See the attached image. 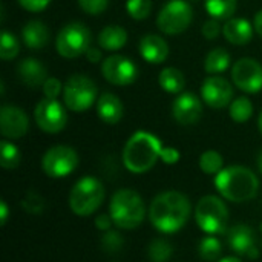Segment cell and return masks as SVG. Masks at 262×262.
Wrapping results in <instances>:
<instances>
[{
  "instance_id": "cell-1",
  "label": "cell",
  "mask_w": 262,
  "mask_h": 262,
  "mask_svg": "<svg viewBox=\"0 0 262 262\" xmlns=\"http://www.w3.org/2000/svg\"><path fill=\"white\" fill-rule=\"evenodd\" d=\"M192 215V203L187 195L178 190L158 193L149 206V221L155 230L164 235L180 232Z\"/></svg>"
},
{
  "instance_id": "cell-2",
  "label": "cell",
  "mask_w": 262,
  "mask_h": 262,
  "mask_svg": "<svg viewBox=\"0 0 262 262\" xmlns=\"http://www.w3.org/2000/svg\"><path fill=\"white\" fill-rule=\"evenodd\" d=\"M215 189L221 198L230 203H247L253 200L259 190L256 173L246 166H227L215 175Z\"/></svg>"
},
{
  "instance_id": "cell-3",
  "label": "cell",
  "mask_w": 262,
  "mask_h": 262,
  "mask_svg": "<svg viewBox=\"0 0 262 262\" xmlns=\"http://www.w3.org/2000/svg\"><path fill=\"white\" fill-rule=\"evenodd\" d=\"M163 147L161 140L152 132L137 130L123 147V164L130 173H146L160 160Z\"/></svg>"
},
{
  "instance_id": "cell-4",
  "label": "cell",
  "mask_w": 262,
  "mask_h": 262,
  "mask_svg": "<svg viewBox=\"0 0 262 262\" xmlns=\"http://www.w3.org/2000/svg\"><path fill=\"white\" fill-rule=\"evenodd\" d=\"M109 215L115 227L121 230H134L146 220V203L137 190L120 189L111 198Z\"/></svg>"
},
{
  "instance_id": "cell-5",
  "label": "cell",
  "mask_w": 262,
  "mask_h": 262,
  "mask_svg": "<svg viewBox=\"0 0 262 262\" xmlns=\"http://www.w3.org/2000/svg\"><path fill=\"white\" fill-rule=\"evenodd\" d=\"M104 198H106V190L103 183L98 178L88 175L80 178L72 186L68 203L74 215L80 218H86L94 215L101 207Z\"/></svg>"
},
{
  "instance_id": "cell-6",
  "label": "cell",
  "mask_w": 262,
  "mask_h": 262,
  "mask_svg": "<svg viewBox=\"0 0 262 262\" xmlns=\"http://www.w3.org/2000/svg\"><path fill=\"white\" fill-rule=\"evenodd\" d=\"M229 218V209L224 203V198L206 195L196 203L195 221L206 235L220 236L227 233Z\"/></svg>"
},
{
  "instance_id": "cell-7",
  "label": "cell",
  "mask_w": 262,
  "mask_h": 262,
  "mask_svg": "<svg viewBox=\"0 0 262 262\" xmlns=\"http://www.w3.org/2000/svg\"><path fill=\"white\" fill-rule=\"evenodd\" d=\"M97 100L98 89L91 77L83 74H74L64 83L63 103L69 111L75 114L86 112L97 103Z\"/></svg>"
},
{
  "instance_id": "cell-8",
  "label": "cell",
  "mask_w": 262,
  "mask_h": 262,
  "mask_svg": "<svg viewBox=\"0 0 262 262\" xmlns=\"http://www.w3.org/2000/svg\"><path fill=\"white\" fill-rule=\"evenodd\" d=\"M91 48V31L81 21L66 23L57 34L55 49L63 58H77Z\"/></svg>"
},
{
  "instance_id": "cell-9",
  "label": "cell",
  "mask_w": 262,
  "mask_h": 262,
  "mask_svg": "<svg viewBox=\"0 0 262 262\" xmlns=\"http://www.w3.org/2000/svg\"><path fill=\"white\" fill-rule=\"evenodd\" d=\"M193 20V9L187 0H169L157 15V26L163 34L178 35Z\"/></svg>"
},
{
  "instance_id": "cell-10",
  "label": "cell",
  "mask_w": 262,
  "mask_h": 262,
  "mask_svg": "<svg viewBox=\"0 0 262 262\" xmlns=\"http://www.w3.org/2000/svg\"><path fill=\"white\" fill-rule=\"evenodd\" d=\"M78 166V154L71 146L57 144L49 147L41 158V169L46 177L58 180L71 175Z\"/></svg>"
},
{
  "instance_id": "cell-11",
  "label": "cell",
  "mask_w": 262,
  "mask_h": 262,
  "mask_svg": "<svg viewBox=\"0 0 262 262\" xmlns=\"http://www.w3.org/2000/svg\"><path fill=\"white\" fill-rule=\"evenodd\" d=\"M58 100L41 98L34 107V120L38 129L45 134H58L66 127L68 112Z\"/></svg>"
},
{
  "instance_id": "cell-12",
  "label": "cell",
  "mask_w": 262,
  "mask_h": 262,
  "mask_svg": "<svg viewBox=\"0 0 262 262\" xmlns=\"http://www.w3.org/2000/svg\"><path fill=\"white\" fill-rule=\"evenodd\" d=\"M101 74L107 83L124 88L137 80L138 68L129 57L114 54L101 61Z\"/></svg>"
},
{
  "instance_id": "cell-13",
  "label": "cell",
  "mask_w": 262,
  "mask_h": 262,
  "mask_svg": "<svg viewBox=\"0 0 262 262\" xmlns=\"http://www.w3.org/2000/svg\"><path fill=\"white\" fill-rule=\"evenodd\" d=\"M233 84L246 94H258L262 91V64L250 57H243L232 66Z\"/></svg>"
},
{
  "instance_id": "cell-14",
  "label": "cell",
  "mask_w": 262,
  "mask_h": 262,
  "mask_svg": "<svg viewBox=\"0 0 262 262\" xmlns=\"http://www.w3.org/2000/svg\"><path fill=\"white\" fill-rule=\"evenodd\" d=\"M201 98L212 109H223L233 101V86L221 75H209L201 86Z\"/></svg>"
},
{
  "instance_id": "cell-15",
  "label": "cell",
  "mask_w": 262,
  "mask_h": 262,
  "mask_svg": "<svg viewBox=\"0 0 262 262\" xmlns=\"http://www.w3.org/2000/svg\"><path fill=\"white\" fill-rule=\"evenodd\" d=\"M29 129L26 112L14 104H5L0 109V132L6 140H20Z\"/></svg>"
},
{
  "instance_id": "cell-16",
  "label": "cell",
  "mask_w": 262,
  "mask_h": 262,
  "mask_svg": "<svg viewBox=\"0 0 262 262\" xmlns=\"http://www.w3.org/2000/svg\"><path fill=\"white\" fill-rule=\"evenodd\" d=\"M203 115V103L193 92H181L172 103V117L181 126H192Z\"/></svg>"
},
{
  "instance_id": "cell-17",
  "label": "cell",
  "mask_w": 262,
  "mask_h": 262,
  "mask_svg": "<svg viewBox=\"0 0 262 262\" xmlns=\"http://www.w3.org/2000/svg\"><path fill=\"white\" fill-rule=\"evenodd\" d=\"M227 243L230 250L239 258L247 256L250 259H255L259 256L255 232L247 224H236L230 227L227 230Z\"/></svg>"
},
{
  "instance_id": "cell-18",
  "label": "cell",
  "mask_w": 262,
  "mask_h": 262,
  "mask_svg": "<svg viewBox=\"0 0 262 262\" xmlns=\"http://www.w3.org/2000/svg\"><path fill=\"white\" fill-rule=\"evenodd\" d=\"M140 54L144 61L150 64H161L169 57V45L158 34H146L138 45Z\"/></svg>"
},
{
  "instance_id": "cell-19",
  "label": "cell",
  "mask_w": 262,
  "mask_h": 262,
  "mask_svg": "<svg viewBox=\"0 0 262 262\" xmlns=\"http://www.w3.org/2000/svg\"><path fill=\"white\" fill-rule=\"evenodd\" d=\"M17 75L23 84L35 89L38 86H43L48 80V69L40 60L28 57L17 64Z\"/></svg>"
},
{
  "instance_id": "cell-20",
  "label": "cell",
  "mask_w": 262,
  "mask_h": 262,
  "mask_svg": "<svg viewBox=\"0 0 262 262\" xmlns=\"http://www.w3.org/2000/svg\"><path fill=\"white\" fill-rule=\"evenodd\" d=\"M95 107L98 118L106 124H117L124 115V106L121 100L112 92L101 94L95 103Z\"/></svg>"
},
{
  "instance_id": "cell-21",
  "label": "cell",
  "mask_w": 262,
  "mask_h": 262,
  "mask_svg": "<svg viewBox=\"0 0 262 262\" xmlns=\"http://www.w3.org/2000/svg\"><path fill=\"white\" fill-rule=\"evenodd\" d=\"M253 32H255V28L253 25L246 20V18H229L226 20L224 26H223V35L224 38L232 43V45H236V46H243V45H247L252 37H253Z\"/></svg>"
},
{
  "instance_id": "cell-22",
  "label": "cell",
  "mask_w": 262,
  "mask_h": 262,
  "mask_svg": "<svg viewBox=\"0 0 262 262\" xmlns=\"http://www.w3.org/2000/svg\"><path fill=\"white\" fill-rule=\"evenodd\" d=\"M51 31L41 20H29L21 28V40L31 51H40L49 43Z\"/></svg>"
},
{
  "instance_id": "cell-23",
  "label": "cell",
  "mask_w": 262,
  "mask_h": 262,
  "mask_svg": "<svg viewBox=\"0 0 262 262\" xmlns=\"http://www.w3.org/2000/svg\"><path fill=\"white\" fill-rule=\"evenodd\" d=\"M127 41V31L118 25H107L98 34V46L104 51H118Z\"/></svg>"
},
{
  "instance_id": "cell-24",
  "label": "cell",
  "mask_w": 262,
  "mask_h": 262,
  "mask_svg": "<svg viewBox=\"0 0 262 262\" xmlns=\"http://www.w3.org/2000/svg\"><path fill=\"white\" fill-rule=\"evenodd\" d=\"M230 61V54L226 48H215L204 58V71L210 75L223 74L229 69Z\"/></svg>"
},
{
  "instance_id": "cell-25",
  "label": "cell",
  "mask_w": 262,
  "mask_h": 262,
  "mask_svg": "<svg viewBox=\"0 0 262 262\" xmlns=\"http://www.w3.org/2000/svg\"><path fill=\"white\" fill-rule=\"evenodd\" d=\"M158 83H160L161 89L169 92V94H181V92H184L186 78L180 69L170 66V68H164L160 72Z\"/></svg>"
},
{
  "instance_id": "cell-26",
  "label": "cell",
  "mask_w": 262,
  "mask_h": 262,
  "mask_svg": "<svg viewBox=\"0 0 262 262\" xmlns=\"http://www.w3.org/2000/svg\"><path fill=\"white\" fill-rule=\"evenodd\" d=\"M238 0H206L204 6L207 14L216 20H229L236 11Z\"/></svg>"
},
{
  "instance_id": "cell-27",
  "label": "cell",
  "mask_w": 262,
  "mask_h": 262,
  "mask_svg": "<svg viewBox=\"0 0 262 262\" xmlns=\"http://www.w3.org/2000/svg\"><path fill=\"white\" fill-rule=\"evenodd\" d=\"M198 255L204 262H218L223 255V244L218 236L207 235L198 244Z\"/></svg>"
},
{
  "instance_id": "cell-28",
  "label": "cell",
  "mask_w": 262,
  "mask_h": 262,
  "mask_svg": "<svg viewBox=\"0 0 262 262\" xmlns=\"http://www.w3.org/2000/svg\"><path fill=\"white\" fill-rule=\"evenodd\" d=\"M173 255V246L164 238H155L147 246V258L150 262H169Z\"/></svg>"
},
{
  "instance_id": "cell-29",
  "label": "cell",
  "mask_w": 262,
  "mask_h": 262,
  "mask_svg": "<svg viewBox=\"0 0 262 262\" xmlns=\"http://www.w3.org/2000/svg\"><path fill=\"white\" fill-rule=\"evenodd\" d=\"M21 161V154L18 147L11 141L3 138L0 141V166L6 170L15 169Z\"/></svg>"
},
{
  "instance_id": "cell-30",
  "label": "cell",
  "mask_w": 262,
  "mask_h": 262,
  "mask_svg": "<svg viewBox=\"0 0 262 262\" xmlns=\"http://www.w3.org/2000/svg\"><path fill=\"white\" fill-rule=\"evenodd\" d=\"M253 115V104L247 97H238L235 98L230 106H229V117L235 123H246L252 118Z\"/></svg>"
},
{
  "instance_id": "cell-31",
  "label": "cell",
  "mask_w": 262,
  "mask_h": 262,
  "mask_svg": "<svg viewBox=\"0 0 262 262\" xmlns=\"http://www.w3.org/2000/svg\"><path fill=\"white\" fill-rule=\"evenodd\" d=\"M198 164L206 175H218L224 169V158L216 150H206L201 154Z\"/></svg>"
},
{
  "instance_id": "cell-32",
  "label": "cell",
  "mask_w": 262,
  "mask_h": 262,
  "mask_svg": "<svg viewBox=\"0 0 262 262\" xmlns=\"http://www.w3.org/2000/svg\"><path fill=\"white\" fill-rule=\"evenodd\" d=\"M18 52H20L18 38L12 32L3 29L0 34V57H2V60H5V61L12 60L18 55Z\"/></svg>"
},
{
  "instance_id": "cell-33",
  "label": "cell",
  "mask_w": 262,
  "mask_h": 262,
  "mask_svg": "<svg viewBox=\"0 0 262 262\" xmlns=\"http://www.w3.org/2000/svg\"><path fill=\"white\" fill-rule=\"evenodd\" d=\"M124 246V238L117 230H107L101 236V249L107 255H118Z\"/></svg>"
},
{
  "instance_id": "cell-34",
  "label": "cell",
  "mask_w": 262,
  "mask_h": 262,
  "mask_svg": "<svg viewBox=\"0 0 262 262\" xmlns=\"http://www.w3.org/2000/svg\"><path fill=\"white\" fill-rule=\"evenodd\" d=\"M126 11L134 20H144L152 12V0H127Z\"/></svg>"
},
{
  "instance_id": "cell-35",
  "label": "cell",
  "mask_w": 262,
  "mask_h": 262,
  "mask_svg": "<svg viewBox=\"0 0 262 262\" xmlns=\"http://www.w3.org/2000/svg\"><path fill=\"white\" fill-rule=\"evenodd\" d=\"M21 207L29 213V215H40L45 209V200L35 193V192H29L23 201H21Z\"/></svg>"
},
{
  "instance_id": "cell-36",
  "label": "cell",
  "mask_w": 262,
  "mask_h": 262,
  "mask_svg": "<svg viewBox=\"0 0 262 262\" xmlns=\"http://www.w3.org/2000/svg\"><path fill=\"white\" fill-rule=\"evenodd\" d=\"M77 2L81 11L86 12L88 15H100L109 6V0H77Z\"/></svg>"
},
{
  "instance_id": "cell-37",
  "label": "cell",
  "mask_w": 262,
  "mask_h": 262,
  "mask_svg": "<svg viewBox=\"0 0 262 262\" xmlns=\"http://www.w3.org/2000/svg\"><path fill=\"white\" fill-rule=\"evenodd\" d=\"M63 88L64 84H61V81L55 77H48V80L41 86L45 98H52V100H57L60 97V94L63 92Z\"/></svg>"
},
{
  "instance_id": "cell-38",
  "label": "cell",
  "mask_w": 262,
  "mask_h": 262,
  "mask_svg": "<svg viewBox=\"0 0 262 262\" xmlns=\"http://www.w3.org/2000/svg\"><path fill=\"white\" fill-rule=\"evenodd\" d=\"M201 32H203V35H204L207 40H215V38L223 32V28H221V25H220V20H216V18H209L207 21H204Z\"/></svg>"
},
{
  "instance_id": "cell-39",
  "label": "cell",
  "mask_w": 262,
  "mask_h": 262,
  "mask_svg": "<svg viewBox=\"0 0 262 262\" xmlns=\"http://www.w3.org/2000/svg\"><path fill=\"white\" fill-rule=\"evenodd\" d=\"M17 2L28 12H41L51 3V0H17Z\"/></svg>"
},
{
  "instance_id": "cell-40",
  "label": "cell",
  "mask_w": 262,
  "mask_h": 262,
  "mask_svg": "<svg viewBox=\"0 0 262 262\" xmlns=\"http://www.w3.org/2000/svg\"><path fill=\"white\" fill-rule=\"evenodd\" d=\"M160 160L167 166H173L180 161V152L175 147H163Z\"/></svg>"
},
{
  "instance_id": "cell-41",
  "label": "cell",
  "mask_w": 262,
  "mask_h": 262,
  "mask_svg": "<svg viewBox=\"0 0 262 262\" xmlns=\"http://www.w3.org/2000/svg\"><path fill=\"white\" fill-rule=\"evenodd\" d=\"M94 223H95V227L98 230H101V232H107L114 226V221H112V218H111L109 213H100V215H97L95 220H94Z\"/></svg>"
},
{
  "instance_id": "cell-42",
  "label": "cell",
  "mask_w": 262,
  "mask_h": 262,
  "mask_svg": "<svg viewBox=\"0 0 262 262\" xmlns=\"http://www.w3.org/2000/svg\"><path fill=\"white\" fill-rule=\"evenodd\" d=\"M8 218H9V209H8V204L5 200L0 201V224L2 226H6L8 223Z\"/></svg>"
},
{
  "instance_id": "cell-43",
  "label": "cell",
  "mask_w": 262,
  "mask_h": 262,
  "mask_svg": "<svg viewBox=\"0 0 262 262\" xmlns=\"http://www.w3.org/2000/svg\"><path fill=\"white\" fill-rule=\"evenodd\" d=\"M86 57L91 63H98L101 60V52L98 51V48H89L86 52Z\"/></svg>"
},
{
  "instance_id": "cell-44",
  "label": "cell",
  "mask_w": 262,
  "mask_h": 262,
  "mask_svg": "<svg viewBox=\"0 0 262 262\" xmlns=\"http://www.w3.org/2000/svg\"><path fill=\"white\" fill-rule=\"evenodd\" d=\"M253 28L258 32V35L262 37V9L255 15V18H253Z\"/></svg>"
},
{
  "instance_id": "cell-45",
  "label": "cell",
  "mask_w": 262,
  "mask_h": 262,
  "mask_svg": "<svg viewBox=\"0 0 262 262\" xmlns=\"http://www.w3.org/2000/svg\"><path fill=\"white\" fill-rule=\"evenodd\" d=\"M218 262H243L239 256L236 255H232V256H226V258H221Z\"/></svg>"
},
{
  "instance_id": "cell-46",
  "label": "cell",
  "mask_w": 262,
  "mask_h": 262,
  "mask_svg": "<svg viewBox=\"0 0 262 262\" xmlns=\"http://www.w3.org/2000/svg\"><path fill=\"white\" fill-rule=\"evenodd\" d=\"M256 164H258V169H259V172H261L262 175V150L258 154V158H256Z\"/></svg>"
},
{
  "instance_id": "cell-47",
  "label": "cell",
  "mask_w": 262,
  "mask_h": 262,
  "mask_svg": "<svg viewBox=\"0 0 262 262\" xmlns=\"http://www.w3.org/2000/svg\"><path fill=\"white\" fill-rule=\"evenodd\" d=\"M258 129H259V132H261L262 135V111L261 114H259V117H258Z\"/></svg>"
},
{
  "instance_id": "cell-48",
  "label": "cell",
  "mask_w": 262,
  "mask_h": 262,
  "mask_svg": "<svg viewBox=\"0 0 262 262\" xmlns=\"http://www.w3.org/2000/svg\"><path fill=\"white\" fill-rule=\"evenodd\" d=\"M261 232H262V224H261Z\"/></svg>"
}]
</instances>
